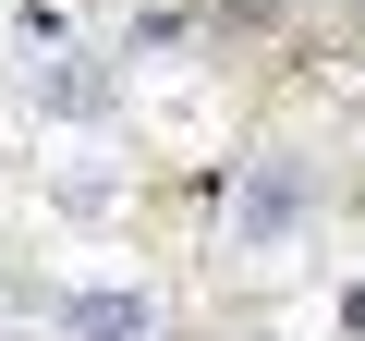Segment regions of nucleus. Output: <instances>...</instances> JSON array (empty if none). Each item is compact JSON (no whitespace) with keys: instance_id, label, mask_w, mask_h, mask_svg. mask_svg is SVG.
Segmentation results:
<instances>
[{"instance_id":"3","label":"nucleus","mask_w":365,"mask_h":341,"mask_svg":"<svg viewBox=\"0 0 365 341\" xmlns=\"http://www.w3.org/2000/svg\"><path fill=\"white\" fill-rule=\"evenodd\" d=\"M37 98L86 122V110H110V73H98V61H49V73H37Z\"/></svg>"},{"instance_id":"1","label":"nucleus","mask_w":365,"mask_h":341,"mask_svg":"<svg viewBox=\"0 0 365 341\" xmlns=\"http://www.w3.org/2000/svg\"><path fill=\"white\" fill-rule=\"evenodd\" d=\"M317 158H244L232 183V256H280L292 232H317Z\"/></svg>"},{"instance_id":"2","label":"nucleus","mask_w":365,"mask_h":341,"mask_svg":"<svg viewBox=\"0 0 365 341\" xmlns=\"http://www.w3.org/2000/svg\"><path fill=\"white\" fill-rule=\"evenodd\" d=\"M49 329H61V341H158L170 317H158L146 292H49Z\"/></svg>"}]
</instances>
